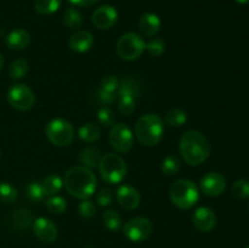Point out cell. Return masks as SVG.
Masks as SVG:
<instances>
[{"instance_id": "6da1fadb", "label": "cell", "mask_w": 249, "mask_h": 248, "mask_svg": "<svg viewBox=\"0 0 249 248\" xmlns=\"http://www.w3.org/2000/svg\"><path fill=\"white\" fill-rule=\"evenodd\" d=\"M179 150L185 162L190 165L202 164L211 155L208 139L197 130H189L182 134Z\"/></svg>"}, {"instance_id": "7a4b0ae2", "label": "cell", "mask_w": 249, "mask_h": 248, "mask_svg": "<svg viewBox=\"0 0 249 248\" xmlns=\"http://www.w3.org/2000/svg\"><path fill=\"white\" fill-rule=\"evenodd\" d=\"M97 180L94 173L85 167H73L66 172L63 185L68 194L79 199H87L96 190Z\"/></svg>"}, {"instance_id": "3957f363", "label": "cell", "mask_w": 249, "mask_h": 248, "mask_svg": "<svg viewBox=\"0 0 249 248\" xmlns=\"http://www.w3.org/2000/svg\"><path fill=\"white\" fill-rule=\"evenodd\" d=\"M164 133V125L160 116L155 113H147L141 116L136 121L135 134L139 142L143 146H155L162 140Z\"/></svg>"}, {"instance_id": "277c9868", "label": "cell", "mask_w": 249, "mask_h": 248, "mask_svg": "<svg viewBox=\"0 0 249 248\" xmlns=\"http://www.w3.org/2000/svg\"><path fill=\"white\" fill-rule=\"evenodd\" d=\"M169 197L173 204L180 209H190L198 202L199 190L190 180H177L169 190Z\"/></svg>"}, {"instance_id": "5b68a950", "label": "cell", "mask_w": 249, "mask_h": 248, "mask_svg": "<svg viewBox=\"0 0 249 248\" xmlns=\"http://www.w3.org/2000/svg\"><path fill=\"white\" fill-rule=\"evenodd\" d=\"M101 177L108 184H119L126 175V164L121 156L116 153H106L99 163Z\"/></svg>"}, {"instance_id": "8992f818", "label": "cell", "mask_w": 249, "mask_h": 248, "mask_svg": "<svg viewBox=\"0 0 249 248\" xmlns=\"http://www.w3.org/2000/svg\"><path fill=\"white\" fill-rule=\"evenodd\" d=\"M45 134L53 145L65 147L73 141L74 128L67 119L55 118L46 124Z\"/></svg>"}, {"instance_id": "52a82bcc", "label": "cell", "mask_w": 249, "mask_h": 248, "mask_svg": "<svg viewBox=\"0 0 249 248\" xmlns=\"http://www.w3.org/2000/svg\"><path fill=\"white\" fill-rule=\"evenodd\" d=\"M117 53L122 60L133 61L140 57L146 49V43L138 33H125L117 41Z\"/></svg>"}, {"instance_id": "ba28073f", "label": "cell", "mask_w": 249, "mask_h": 248, "mask_svg": "<svg viewBox=\"0 0 249 248\" xmlns=\"http://www.w3.org/2000/svg\"><path fill=\"white\" fill-rule=\"evenodd\" d=\"M7 101L14 108L27 111L34 106L36 95L29 87L24 84H15L7 91Z\"/></svg>"}, {"instance_id": "9c48e42d", "label": "cell", "mask_w": 249, "mask_h": 248, "mask_svg": "<svg viewBox=\"0 0 249 248\" xmlns=\"http://www.w3.org/2000/svg\"><path fill=\"white\" fill-rule=\"evenodd\" d=\"M123 232L131 242H143L152 233V223L145 216H136L124 225Z\"/></svg>"}, {"instance_id": "30bf717a", "label": "cell", "mask_w": 249, "mask_h": 248, "mask_svg": "<svg viewBox=\"0 0 249 248\" xmlns=\"http://www.w3.org/2000/svg\"><path fill=\"white\" fill-rule=\"evenodd\" d=\"M109 143L117 152H129L134 146L133 131L124 123L113 124L109 133Z\"/></svg>"}, {"instance_id": "8fae6325", "label": "cell", "mask_w": 249, "mask_h": 248, "mask_svg": "<svg viewBox=\"0 0 249 248\" xmlns=\"http://www.w3.org/2000/svg\"><path fill=\"white\" fill-rule=\"evenodd\" d=\"M226 189V179L220 173L211 172L201 179V190L211 197L220 196Z\"/></svg>"}, {"instance_id": "7c38bea8", "label": "cell", "mask_w": 249, "mask_h": 248, "mask_svg": "<svg viewBox=\"0 0 249 248\" xmlns=\"http://www.w3.org/2000/svg\"><path fill=\"white\" fill-rule=\"evenodd\" d=\"M7 228L14 232H24L33 225V215L26 208H17L12 211L6 218Z\"/></svg>"}, {"instance_id": "4fadbf2b", "label": "cell", "mask_w": 249, "mask_h": 248, "mask_svg": "<svg viewBox=\"0 0 249 248\" xmlns=\"http://www.w3.org/2000/svg\"><path fill=\"white\" fill-rule=\"evenodd\" d=\"M92 23L99 29H109L117 23L118 12L111 5H102L92 14Z\"/></svg>"}, {"instance_id": "5bb4252c", "label": "cell", "mask_w": 249, "mask_h": 248, "mask_svg": "<svg viewBox=\"0 0 249 248\" xmlns=\"http://www.w3.org/2000/svg\"><path fill=\"white\" fill-rule=\"evenodd\" d=\"M195 228L201 232H209L216 225V215L209 207H199L192 215Z\"/></svg>"}, {"instance_id": "9a60e30c", "label": "cell", "mask_w": 249, "mask_h": 248, "mask_svg": "<svg viewBox=\"0 0 249 248\" xmlns=\"http://www.w3.org/2000/svg\"><path fill=\"white\" fill-rule=\"evenodd\" d=\"M33 230L36 237L44 243H53L57 238V228L48 218L40 216L33 221Z\"/></svg>"}, {"instance_id": "2e32d148", "label": "cell", "mask_w": 249, "mask_h": 248, "mask_svg": "<svg viewBox=\"0 0 249 248\" xmlns=\"http://www.w3.org/2000/svg\"><path fill=\"white\" fill-rule=\"evenodd\" d=\"M116 197L119 206L126 211H133L140 206V194L135 187L130 186V185H123V186L119 187L117 190Z\"/></svg>"}, {"instance_id": "e0dca14e", "label": "cell", "mask_w": 249, "mask_h": 248, "mask_svg": "<svg viewBox=\"0 0 249 248\" xmlns=\"http://www.w3.org/2000/svg\"><path fill=\"white\" fill-rule=\"evenodd\" d=\"M68 45L75 53H87L94 45V36L88 31H78L71 35Z\"/></svg>"}, {"instance_id": "ac0fdd59", "label": "cell", "mask_w": 249, "mask_h": 248, "mask_svg": "<svg viewBox=\"0 0 249 248\" xmlns=\"http://www.w3.org/2000/svg\"><path fill=\"white\" fill-rule=\"evenodd\" d=\"M31 43V35L24 29H14L6 36V45L11 50H22Z\"/></svg>"}, {"instance_id": "d6986e66", "label": "cell", "mask_w": 249, "mask_h": 248, "mask_svg": "<svg viewBox=\"0 0 249 248\" xmlns=\"http://www.w3.org/2000/svg\"><path fill=\"white\" fill-rule=\"evenodd\" d=\"M139 28H140L141 33L145 36H153L160 32V19L157 15L152 14V12H147V14L142 15L139 21Z\"/></svg>"}, {"instance_id": "ffe728a7", "label": "cell", "mask_w": 249, "mask_h": 248, "mask_svg": "<svg viewBox=\"0 0 249 248\" xmlns=\"http://www.w3.org/2000/svg\"><path fill=\"white\" fill-rule=\"evenodd\" d=\"M118 97L130 96L136 99L140 94V83L135 77H124L119 82L118 87Z\"/></svg>"}, {"instance_id": "44dd1931", "label": "cell", "mask_w": 249, "mask_h": 248, "mask_svg": "<svg viewBox=\"0 0 249 248\" xmlns=\"http://www.w3.org/2000/svg\"><path fill=\"white\" fill-rule=\"evenodd\" d=\"M101 157V151L99 147H85L80 151L79 160L85 168L91 169L99 165Z\"/></svg>"}, {"instance_id": "7402d4cb", "label": "cell", "mask_w": 249, "mask_h": 248, "mask_svg": "<svg viewBox=\"0 0 249 248\" xmlns=\"http://www.w3.org/2000/svg\"><path fill=\"white\" fill-rule=\"evenodd\" d=\"M63 186V180L61 179L60 175L50 174L46 177H44L41 182V187L45 196H56V194L60 192V190Z\"/></svg>"}, {"instance_id": "603a6c76", "label": "cell", "mask_w": 249, "mask_h": 248, "mask_svg": "<svg viewBox=\"0 0 249 248\" xmlns=\"http://www.w3.org/2000/svg\"><path fill=\"white\" fill-rule=\"evenodd\" d=\"M78 135L85 142H95L96 140H99L100 135H101V131L97 124L95 123H87L84 125H82L78 130Z\"/></svg>"}, {"instance_id": "cb8c5ba5", "label": "cell", "mask_w": 249, "mask_h": 248, "mask_svg": "<svg viewBox=\"0 0 249 248\" xmlns=\"http://www.w3.org/2000/svg\"><path fill=\"white\" fill-rule=\"evenodd\" d=\"M61 2L62 0H36L34 9L41 15H50L60 9Z\"/></svg>"}, {"instance_id": "d4e9b609", "label": "cell", "mask_w": 249, "mask_h": 248, "mask_svg": "<svg viewBox=\"0 0 249 248\" xmlns=\"http://www.w3.org/2000/svg\"><path fill=\"white\" fill-rule=\"evenodd\" d=\"M186 121L187 114L184 109H170V111L165 114V123L169 124V125L172 126H181L186 123Z\"/></svg>"}, {"instance_id": "484cf974", "label": "cell", "mask_w": 249, "mask_h": 248, "mask_svg": "<svg viewBox=\"0 0 249 248\" xmlns=\"http://www.w3.org/2000/svg\"><path fill=\"white\" fill-rule=\"evenodd\" d=\"M63 22H65V24L70 29H78L82 26V15L74 7H70V9L66 10L65 16H63Z\"/></svg>"}, {"instance_id": "4316f807", "label": "cell", "mask_w": 249, "mask_h": 248, "mask_svg": "<svg viewBox=\"0 0 249 248\" xmlns=\"http://www.w3.org/2000/svg\"><path fill=\"white\" fill-rule=\"evenodd\" d=\"M17 198V190L11 184L0 181V202L5 204L14 203Z\"/></svg>"}, {"instance_id": "83f0119b", "label": "cell", "mask_w": 249, "mask_h": 248, "mask_svg": "<svg viewBox=\"0 0 249 248\" xmlns=\"http://www.w3.org/2000/svg\"><path fill=\"white\" fill-rule=\"evenodd\" d=\"M28 72V62L23 58H17L10 66V77L12 79H19V78H23L24 75Z\"/></svg>"}, {"instance_id": "f1b7e54d", "label": "cell", "mask_w": 249, "mask_h": 248, "mask_svg": "<svg viewBox=\"0 0 249 248\" xmlns=\"http://www.w3.org/2000/svg\"><path fill=\"white\" fill-rule=\"evenodd\" d=\"M104 224L111 231H118L122 228V218L118 212L107 211L104 213Z\"/></svg>"}, {"instance_id": "f546056e", "label": "cell", "mask_w": 249, "mask_h": 248, "mask_svg": "<svg viewBox=\"0 0 249 248\" xmlns=\"http://www.w3.org/2000/svg\"><path fill=\"white\" fill-rule=\"evenodd\" d=\"M180 167V159L177 156H168L163 159L162 162V170L165 175H175L179 173Z\"/></svg>"}, {"instance_id": "4dcf8cb0", "label": "cell", "mask_w": 249, "mask_h": 248, "mask_svg": "<svg viewBox=\"0 0 249 248\" xmlns=\"http://www.w3.org/2000/svg\"><path fill=\"white\" fill-rule=\"evenodd\" d=\"M232 194L237 199L245 201L249 198V181L245 179L236 180L232 185Z\"/></svg>"}, {"instance_id": "1f68e13d", "label": "cell", "mask_w": 249, "mask_h": 248, "mask_svg": "<svg viewBox=\"0 0 249 248\" xmlns=\"http://www.w3.org/2000/svg\"><path fill=\"white\" fill-rule=\"evenodd\" d=\"M46 208L49 212L53 214H61L66 211L67 208V203L66 199L61 196H51L50 198L46 201Z\"/></svg>"}, {"instance_id": "d6a6232c", "label": "cell", "mask_w": 249, "mask_h": 248, "mask_svg": "<svg viewBox=\"0 0 249 248\" xmlns=\"http://www.w3.org/2000/svg\"><path fill=\"white\" fill-rule=\"evenodd\" d=\"M118 111L123 116H130L135 111V99L130 96H121L118 101Z\"/></svg>"}, {"instance_id": "836d02e7", "label": "cell", "mask_w": 249, "mask_h": 248, "mask_svg": "<svg viewBox=\"0 0 249 248\" xmlns=\"http://www.w3.org/2000/svg\"><path fill=\"white\" fill-rule=\"evenodd\" d=\"M26 195L32 202H40L45 197L41 184H39V182H32V184H29L26 189Z\"/></svg>"}, {"instance_id": "e575fe53", "label": "cell", "mask_w": 249, "mask_h": 248, "mask_svg": "<svg viewBox=\"0 0 249 248\" xmlns=\"http://www.w3.org/2000/svg\"><path fill=\"white\" fill-rule=\"evenodd\" d=\"M78 213L82 218L84 219H90L96 214V207L95 203L90 199H83L82 202L78 206Z\"/></svg>"}, {"instance_id": "d590c367", "label": "cell", "mask_w": 249, "mask_h": 248, "mask_svg": "<svg viewBox=\"0 0 249 248\" xmlns=\"http://www.w3.org/2000/svg\"><path fill=\"white\" fill-rule=\"evenodd\" d=\"M146 50L148 51V53H150L151 56H153V57H158V56H160L162 53H164L165 43L162 40V39L155 38L146 44Z\"/></svg>"}, {"instance_id": "8d00e7d4", "label": "cell", "mask_w": 249, "mask_h": 248, "mask_svg": "<svg viewBox=\"0 0 249 248\" xmlns=\"http://www.w3.org/2000/svg\"><path fill=\"white\" fill-rule=\"evenodd\" d=\"M97 119H99L100 123L105 126H111L114 124L116 121V116H114L113 111L108 107H101L97 112Z\"/></svg>"}, {"instance_id": "74e56055", "label": "cell", "mask_w": 249, "mask_h": 248, "mask_svg": "<svg viewBox=\"0 0 249 248\" xmlns=\"http://www.w3.org/2000/svg\"><path fill=\"white\" fill-rule=\"evenodd\" d=\"M119 87V80L116 75L113 74H108V75H105L101 80V89L105 90V91H108V92H114L118 90Z\"/></svg>"}, {"instance_id": "f35d334b", "label": "cell", "mask_w": 249, "mask_h": 248, "mask_svg": "<svg viewBox=\"0 0 249 248\" xmlns=\"http://www.w3.org/2000/svg\"><path fill=\"white\" fill-rule=\"evenodd\" d=\"M112 198H113V195L109 189H102L96 195V202L101 207H108L112 203Z\"/></svg>"}, {"instance_id": "ab89813d", "label": "cell", "mask_w": 249, "mask_h": 248, "mask_svg": "<svg viewBox=\"0 0 249 248\" xmlns=\"http://www.w3.org/2000/svg\"><path fill=\"white\" fill-rule=\"evenodd\" d=\"M97 96H99L100 101L102 102V104H112V102L116 100L117 95L114 94V92H108V91H105V90H102L101 88L99 89V91H97Z\"/></svg>"}, {"instance_id": "60d3db41", "label": "cell", "mask_w": 249, "mask_h": 248, "mask_svg": "<svg viewBox=\"0 0 249 248\" xmlns=\"http://www.w3.org/2000/svg\"><path fill=\"white\" fill-rule=\"evenodd\" d=\"M71 4L75 5V6H79V7H89L95 5L96 2H99L100 0H68Z\"/></svg>"}, {"instance_id": "b9f144b4", "label": "cell", "mask_w": 249, "mask_h": 248, "mask_svg": "<svg viewBox=\"0 0 249 248\" xmlns=\"http://www.w3.org/2000/svg\"><path fill=\"white\" fill-rule=\"evenodd\" d=\"M2 66H4V57H2L1 53H0V71H1Z\"/></svg>"}, {"instance_id": "7bdbcfd3", "label": "cell", "mask_w": 249, "mask_h": 248, "mask_svg": "<svg viewBox=\"0 0 249 248\" xmlns=\"http://www.w3.org/2000/svg\"><path fill=\"white\" fill-rule=\"evenodd\" d=\"M237 2H240V4H246V2H248L249 0H236Z\"/></svg>"}, {"instance_id": "ee69618b", "label": "cell", "mask_w": 249, "mask_h": 248, "mask_svg": "<svg viewBox=\"0 0 249 248\" xmlns=\"http://www.w3.org/2000/svg\"><path fill=\"white\" fill-rule=\"evenodd\" d=\"M0 157H1V152H0Z\"/></svg>"}, {"instance_id": "f6af8a7d", "label": "cell", "mask_w": 249, "mask_h": 248, "mask_svg": "<svg viewBox=\"0 0 249 248\" xmlns=\"http://www.w3.org/2000/svg\"><path fill=\"white\" fill-rule=\"evenodd\" d=\"M248 211H249V204H248Z\"/></svg>"}, {"instance_id": "bcb514c9", "label": "cell", "mask_w": 249, "mask_h": 248, "mask_svg": "<svg viewBox=\"0 0 249 248\" xmlns=\"http://www.w3.org/2000/svg\"><path fill=\"white\" fill-rule=\"evenodd\" d=\"M246 248H249V246H247V247H246Z\"/></svg>"}]
</instances>
